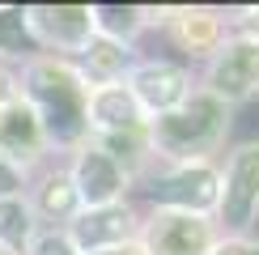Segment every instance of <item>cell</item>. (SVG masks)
I'll use <instances>...</instances> for the list:
<instances>
[{"mask_svg":"<svg viewBox=\"0 0 259 255\" xmlns=\"http://www.w3.org/2000/svg\"><path fill=\"white\" fill-rule=\"evenodd\" d=\"M34 34L26 26V9H0V51H30Z\"/></svg>","mask_w":259,"mask_h":255,"instance_id":"obj_17","label":"cell"},{"mask_svg":"<svg viewBox=\"0 0 259 255\" xmlns=\"http://www.w3.org/2000/svg\"><path fill=\"white\" fill-rule=\"evenodd\" d=\"M42 145V123L30 102H5L0 106V157H30Z\"/></svg>","mask_w":259,"mask_h":255,"instance_id":"obj_13","label":"cell"},{"mask_svg":"<svg viewBox=\"0 0 259 255\" xmlns=\"http://www.w3.org/2000/svg\"><path fill=\"white\" fill-rule=\"evenodd\" d=\"M230 123H234V106L212 98L208 90H191V98L179 111L149 119L145 141L170 162H208V153L225 141Z\"/></svg>","mask_w":259,"mask_h":255,"instance_id":"obj_1","label":"cell"},{"mask_svg":"<svg viewBox=\"0 0 259 255\" xmlns=\"http://www.w3.org/2000/svg\"><path fill=\"white\" fill-rule=\"evenodd\" d=\"M127 90H132V98L140 102V111L149 115H170L179 111L183 102L191 98V72L183 68V64H170V60H149V64H136L132 72H127Z\"/></svg>","mask_w":259,"mask_h":255,"instance_id":"obj_7","label":"cell"},{"mask_svg":"<svg viewBox=\"0 0 259 255\" xmlns=\"http://www.w3.org/2000/svg\"><path fill=\"white\" fill-rule=\"evenodd\" d=\"M68 179H72V187L81 196V208H111V204H119V196L127 187V170L98 145H90L77 157V166H72Z\"/></svg>","mask_w":259,"mask_h":255,"instance_id":"obj_9","label":"cell"},{"mask_svg":"<svg viewBox=\"0 0 259 255\" xmlns=\"http://www.w3.org/2000/svg\"><path fill=\"white\" fill-rule=\"evenodd\" d=\"M94 255H145L140 242H123V247H106V251H94Z\"/></svg>","mask_w":259,"mask_h":255,"instance_id":"obj_21","label":"cell"},{"mask_svg":"<svg viewBox=\"0 0 259 255\" xmlns=\"http://www.w3.org/2000/svg\"><path fill=\"white\" fill-rule=\"evenodd\" d=\"M0 255H5V251H0Z\"/></svg>","mask_w":259,"mask_h":255,"instance_id":"obj_24","label":"cell"},{"mask_svg":"<svg viewBox=\"0 0 259 255\" xmlns=\"http://www.w3.org/2000/svg\"><path fill=\"white\" fill-rule=\"evenodd\" d=\"M38 208H42V217H51V221H72L81 212V196H77V187H72V179L68 175H51L47 183L38 187Z\"/></svg>","mask_w":259,"mask_h":255,"instance_id":"obj_14","label":"cell"},{"mask_svg":"<svg viewBox=\"0 0 259 255\" xmlns=\"http://www.w3.org/2000/svg\"><path fill=\"white\" fill-rule=\"evenodd\" d=\"M30 242V208L21 200H0V251H21Z\"/></svg>","mask_w":259,"mask_h":255,"instance_id":"obj_16","label":"cell"},{"mask_svg":"<svg viewBox=\"0 0 259 255\" xmlns=\"http://www.w3.org/2000/svg\"><path fill=\"white\" fill-rule=\"evenodd\" d=\"M85 119L90 128H98L102 136H127V132H145V111L132 98V90L119 85H98L90 90V102H85Z\"/></svg>","mask_w":259,"mask_h":255,"instance_id":"obj_11","label":"cell"},{"mask_svg":"<svg viewBox=\"0 0 259 255\" xmlns=\"http://www.w3.org/2000/svg\"><path fill=\"white\" fill-rule=\"evenodd\" d=\"M26 26L42 47H64L81 56V47L94 38V9L90 5H34L26 9Z\"/></svg>","mask_w":259,"mask_h":255,"instance_id":"obj_8","label":"cell"},{"mask_svg":"<svg viewBox=\"0 0 259 255\" xmlns=\"http://www.w3.org/2000/svg\"><path fill=\"white\" fill-rule=\"evenodd\" d=\"M251 238H255V242H259V217H255V226H251Z\"/></svg>","mask_w":259,"mask_h":255,"instance_id":"obj_23","label":"cell"},{"mask_svg":"<svg viewBox=\"0 0 259 255\" xmlns=\"http://www.w3.org/2000/svg\"><path fill=\"white\" fill-rule=\"evenodd\" d=\"M212 98H221L225 106H242L246 98L259 94V34L238 30V34L221 38V47L212 51L204 85Z\"/></svg>","mask_w":259,"mask_h":255,"instance_id":"obj_3","label":"cell"},{"mask_svg":"<svg viewBox=\"0 0 259 255\" xmlns=\"http://www.w3.org/2000/svg\"><path fill=\"white\" fill-rule=\"evenodd\" d=\"M140 26H145V17L132 5H94V34H102V38H115L127 47V38Z\"/></svg>","mask_w":259,"mask_h":255,"instance_id":"obj_15","label":"cell"},{"mask_svg":"<svg viewBox=\"0 0 259 255\" xmlns=\"http://www.w3.org/2000/svg\"><path fill=\"white\" fill-rule=\"evenodd\" d=\"M17 187H21V175L5 162V157H0V200H13V196H17Z\"/></svg>","mask_w":259,"mask_h":255,"instance_id":"obj_20","label":"cell"},{"mask_svg":"<svg viewBox=\"0 0 259 255\" xmlns=\"http://www.w3.org/2000/svg\"><path fill=\"white\" fill-rule=\"evenodd\" d=\"M212 255H259V242L251 234H230V238H221L212 247Z\"/></svg>","mask_w":259,"mask_h":255,"instance_id":"obj_19","label":"cell"},{"mask_svg":"<svg viewBox=\"0 0 259 255\" xmlns=\"http://www.w3.org/2000/svg\"><path fill=\"white\" fill-rule=\"evenodd\" d=\"M9 94H13V77H9V72L0 68V106H5V102H13Z\"/></svg>","mask_w":259,"mask_h":255,"instance_id":"obj_22","label":"cell"},{"mask_svg":"<svg viewBox=\"0 0 259 255\" xmlns=\"http://www.w3.org/2000/svg\"><path fill=\"white\" fill-rule=\"evenodd\" d=\"M145 255H212L221 242L217 221L200 212H175V208H153L145 230L136 234Z\"/></svg>","mask_w":259,"mask_h":255,"instance_id":"obj_6","label":"cell"},{"mask_svg":"<svg viewBox=\"0 0 259 255\" xmlns=\"http://www.w3.org/2000/svg\"><path fill=\"white\" fill-rule=\"evenodd\" d=\"M77 72H81V81L90 85V90H98V85H119L123 72H132V51H127L123 42H115V38L94 34L81 47V68Z\"/></svg>","mask_w":259,"mask_h":255,"instance_id":"obj_12","label":"cell"},{"mask_svg":"<svg viewBox=\"0 0 259 255\" xmlns=\"http://www.w3.org/2000/svg\"><path fill=\"white\" fill-rule=\"evenodd\" d=\"M72 247L81 255L106 251V247H123V242H136V217L132 208L111 204V208H85L72 217Z\"/></svg>","mask_w":259,"mask_h":255,"instance_id":"obj_10","label":"cell"},{"mask_svg":"<svg viewBox=\"0 0 259 255\" xmlns=\"http://www.w3.org/2000/svg\"><path fill=\"white\" fill-rule=\"evenodd\" d=\"M30 255H81V251L72 247L68 234H56V230H51V234H38V238H34Z\"/></svg>","mask_w":259,"mask_h":255,"instance_id":"obj_18","label":"cell"},{"mask_svg":"<svg viewBox=\"0 0 259 255\" xmlns=\"http://www.w3.org/2000/svg\"><path fill=\"white\" fill-rule=\"evenodd\" d=\"M259 217V141L234 145L230 162L221 170V200H217V221L230 234H251Z\"/></svg>","mask_w":259,"mask_h":255,"instance_id":"obj_4","label":"cell"},{"mask_svg":"<svg viewBox=\"0 0 259 255\" xmlns=\"http://www.w3.org/2000/svg\"><path fill=\"white\" fill-rule=\"evenodd\" d=\"M30 94H34V115L42 123V136L60 145L81 141V132L90 128L85 119V102H90V85L81 81L77 68L56 60H42L30 68Z\"/></svg>","mask_w":259,"mask_h":255,"instance_id":"obj_2","label":"cell"},{"mask_svg":"<svg viewBox=\"0 0 259 255\" xmlns=\"http://www.w3.org/2000/svg\"><path fill=\"white\" fill-rule=\"evenodd\" d=\"M145 196L157 208L212 217L217 212V200H221V170L212 162H175L166 175H157L145 187Z\"/></svg>","mask_w":259,"mask_h":255,"instance_id":"obj_5","label":"cell"}]
</instances>
